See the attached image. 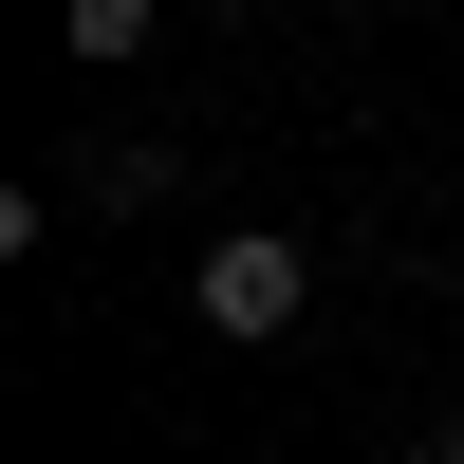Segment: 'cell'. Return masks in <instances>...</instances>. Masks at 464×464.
I'll return each mask as SVG.
<instances>
[{
  "label": "cell",
  "instance_id": "cell-1",
  "mask_svg": "<svg viewBox=\"0 0 464 464\" xmlns=\"http://www.w3.org/2000/svg\"><path fill=\"white\" fill-rule=\"evenodd\" d=\"M186 316H205L223 353H279V334L316 316V242H279V223H223V242L186 260Z\"/></svg>",
  "mask_w": 464,
  "mask_h": 464
},
{
  "label": "cell",
  "instance_id": "cell-2",
  "mask_svg": "<svg viewBox=\"0 0 464 464\" xmlns=\"http://www.w3.org/2000/svg\"><path fill=\"white\" fill-rule=\"evenodd\" d=\"M56 205H93V223H149V205H168V149H149V130H93V149L56 168Z\"/></svg>",
  "mask_w": 464,
  "mask_h": 464
},
{
  "label": "cell",
  "instance_id": "cell-3",
  "mask_svg": "<svg viewBox=\"0 0 464 464\" xmlns=\"http://www.w3.org/2000/svg\"><path fill=\"white\" fill-rule=\"evenodd\" d=\"M56 37H74V74H130L168 37V0H56Z\"/></svg>",
  "mask_w": 464,
  "mask_h": 464
},
{
  "label": "cell",
  "instance_id": "cell-4",
  "mask_svg": "<svg viewBox=\"0 0 464 464\" xmlns=\"http://www.w3.org/2000/svg\"><path fill=\"white\" fill-rule=\"evenodd\" d=\"M409 464H464V428H409Z\"/></svg>",
  "mask_w": 464,
  "mask_h": 464
}]
</instances>
